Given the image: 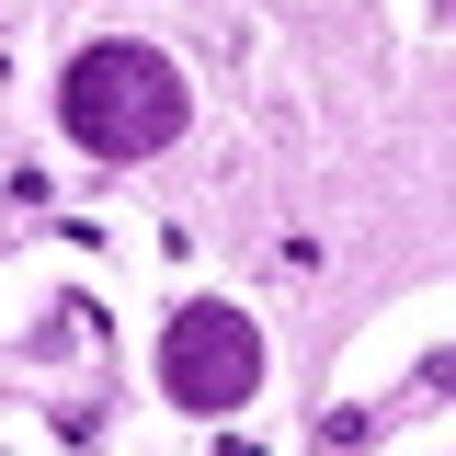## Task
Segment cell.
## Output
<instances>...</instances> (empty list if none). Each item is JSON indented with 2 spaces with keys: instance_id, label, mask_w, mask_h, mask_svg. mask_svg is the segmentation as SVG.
<instances>
[{
  "instance_id": "2",
  "label": "cell",
  "mask_w": 456,
  "mask_h": 456,
  "mask_svg": "<svg viewBox=\"0 0 456 456\" xmlns=\"http://www.w3.org/2000/svg\"><path fill=\"white\" fill-rule=\"evenodd\" d=\"M160 399L171 411H206V422H228V411H251V388H263V331H251V308H228V297H183L160 320Z\"/></svg>"
},
{
  "instance_id": "3",
  "label": "cell",
  "mask_w": 456,
  "mask_h": 456,
  "mask_svg": "<svg viewBox=\"0 0 456 456\" xmlns=\"http://www.w3.org/2000/svg\"><path fill=\"white\" fill-rule=\"evenodd\" d=\"M0 69H12V57H0Z\"/></svg>"
},
{
  "instance_id": "1",
  "label": "cell",
  "mask_w": 456,
  "mask_h": 456,
  "mask_svg": "<svg viewBox=\"0 0 456 456\" xmlns=\"http://www.w3.org/2000/svg\"><path fill=\"white\" fill-rule=\"evenodd\" d=\"M57 126L92 149V160H160L171 137L194 126V92L160 46L137 35H92V46L57 69Z\"/></svg>"
}]
</instances>
